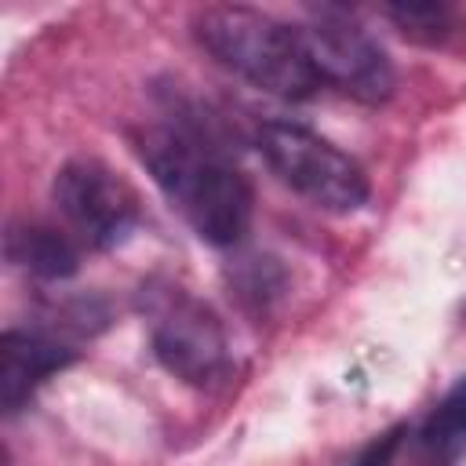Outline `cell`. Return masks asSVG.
Listing matches in <instances>:
<instances>
[{
    "instance_id": "277c9868",
    "label": "cell",
    "mask_w": 466,
    "mask_h": 466,
    "mask_svg": "<svg viewBox=\"0 0 466 466\" xmlns=\"http://www.w3.org/2000/svg\"><path fill=\"white\" fill-rule=\"evenodd\" d=\"M149 346L164 371L200 390L218 386L233 364L222 320L182 288L149 291Z\"/></svg>"
},
{
    "instance_id": "9c48e42d",
    "label": "cell",
    "mask_w": 466,
    "mask_h": 466,
    "mask_svg": "<svg viewBox=\"0 0 466 466\" xmlns=\"http://www.w3.org/2000/svg\"><path fill=\"white\" fill-rule=\"evenodd\" d=\"M379 15L390 18L404 40L422 47H444L466 25L462 11L444 0H397V4H382Z\"/></svg>"
},
{
    "instance_id": "8fae6325",
    "label": "cell",
    "mask_w": 466,
    "mask_h": 466,
    "mask_svg": "<svg viewBox=\"0 0 466 466\" xmlns=\"http://www.w3.org/2000/svg\"><path fill=\"white\" fill-rule=\"evenodd\" d=\"M404 433H408L404 422L382 430L379 437H371V441L357 451V459H353L350 466H393V459H397V451H400V444H404Z\"/></svg>"
},
{
    "instance_id": "3957f363",
    "label": "cell",
    "mask_w": 466,
    "mask_h": 466,
    "mask_svg": "<svg viewBox=\"0 0 466 466\" xmlns=\"http://www.w3.org/2000/svg\"><path fill=\"white\" fill-rule=\"evenodd\" d=\"M255 146L269 164V171L320 211L350 215L371 193V182L360 160L306 124L262 120L255 131Z\"/></svg>"
},
{
    "instance_id": "7a4b0ae2",
    "label": "cell",
    "mask_w": 466,
    "mask_h": 466,
    "mask_svg": "<svg viewBox=\"0 0 466 466\" xmlns=\"http://www.w3.org/2000/svg\"><path fill=\"white\" fill-rule=\"evenodd\" d=\"M197 44L240 80L277 95L309 98L324 84L306 55L299 25L244 4H211L193 15Z\"/></svg>"
},
{
    "instance_id": "52a82bcc",
    "label": "cell",
    "mask_w": 466,
    "mask_h": 466,
    "mask_svg": "<svg viewBox=\"0 0 466 466\" xmlns=\"http://www.w3.org/2000/svg\"><path fill=\"white\" fill-rule=\"evenodd\" d=\"M76 364V350L62 346L51 335L7 328L0 335V404L7 415H15L40 382H47L55 371Z\"/></svg>"
},
{
    "instance_id": "ba28073f",
    "label": "cell",
    "mask_w": 466,
    "mask_h": 466,
    "mask_svg": "<svg viewBox=\"0 0 466 466\" xmlns=\"http://www.w3.org/2000/svg\"><path fill=\"white\" fill-rule=\"evenodd\" d=\"M4 255L11 266H18L40 280H69L80 269L76 244L62 229H55L47 222H29V218L7 222Z\"/></svg>"
},
{
    "instance_id": "6da1fadb",
    "label": "cell",
    "mask_w": 466,
    "mask_h": 466,
    "mask_svg": "<svg viewBox=\"0 0 466 466\" xmlns=\"http://www.w3.org/2000/svg\"><path fill=\"white\" fill-rule=\"evenodd\" d=\"M131 142L157 189L200 240L233 248L248 237L255 193L248 178L229 160H222L197 131L182 124H149L135 131Z\"/></svg>"
},
{
    "instance_id": "5b68a950",
    "label": "cell",
    "mask_w": 466,
    "mask_h": 466,
    "mask_svg": "<svg viewBox=\"0 0 466 466\" xmlns=\"http://www.w3.org/2000/svg\"><path fill=\"white\" fill-rule=\"evenodd\" d=\"M306 55L320 76V84L339 87L342 95L379 106L393 95L397 73L382 44L357 25L342 7H317L299 25Z\"/></svg>"
},
{
    "instance_id": "30bf717a",
    "label": "cell",
    "mask_w": 466,
    "mask_h": 466,
    "mask_svg": "<svg viewBox=\"0 0 466 466\" xmlns=\"http://www.w3.org/2000/svg\"><path fill=\"white\" fill-rule=\"evenodd\" d=\"M422 451L437 462H455L466 451V379H459L444 400L430 411L422 433Z\"/></svg>"
},
{
    "instance_id": "8992f818",
    "label": "cell",
    "mask_w": 466,
    "mask_h": 466,
    "mask_svg": "<svg viewBox=\"0 0 466 466\" xmlns=\"http://www.w3.org/2000/svg\"><path fill=\"white\" fill-rule=\"evenodd\" d=\"M55 204L66 226L98 251L120 248L142 222V208L135 189L102 160L76 157L66 160L55 175Z\"/></svg>"
}]
</instances>
